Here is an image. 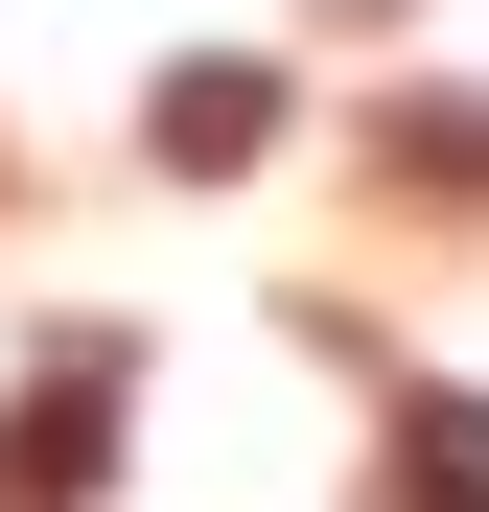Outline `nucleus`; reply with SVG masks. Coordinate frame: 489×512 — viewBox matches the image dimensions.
Returning <instances> with one entry per match:
<instances>
[{
	"label": "nucleus",
	"mask_w": 489,
	"mask_h": 512,
	"mask_svg": "<svg viewBox=\"0 0 489 512\" xmlns=\"http://www.w3.org/2000/svg\"><path fill=\"white\" fill-rule=\"evenodd\" d=\"M280 94H257V70H163V163H233V140H257Z\"/></svg>",
	"instance_id": "f257e3e1"
},
{
	"label": "nucleus",
	"mask_w": 489,
	"mask_h": 512,
	"mask_svg": "<svg viewBox=\"0 0 489 512\" xmlns=\"http://www.w3.org/2000/svg\"><path fill=\"white\" fill-rule=\"evenodd\" d=\"M420 512H489V396H420Z\"/></svg>",
	"instance_id": "f03ea898"
}]
</instances>
